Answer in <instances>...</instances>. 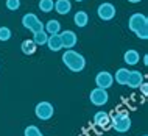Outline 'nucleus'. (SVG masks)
<instances>
[{"instance_id":"nucleus-1","label":"nucleus","mask_w":148,"mask_h":136,"mask_svg":"<svg viewBox=\"0 0 148 136\" xmlns=\"http://www.w3.org/2000/svg\"><path fill=\"white\" fill-rule=\"evenodd\" d=\"M128 28L136 33L139 39H148V17L142 13H134L128 21Z\"/></svg>"},{"instance_id":"nucleus-2","label":"nucleus","mask_w":148,"mask_h":136,"mask_svg":"<svg viewBox=\"0 0 148 136\" xmlns=\"http://www.w3.org/2000/svg\"><path fill=\"white\" fill-rule=\"evenodd\" d=\"M62 63L66 64V67L72 72H81L86 67V59L81 53L75 52L73 49L66 50L62 55Z\"/></svg>"},{"instance_id":"nucleus-3","label":"nucleus","mask_w":148,"mask_h":136,"mask_svg":"<svg viewBox=\"0 0 148 136\" xmlns=\"http://www.w3.org/2000/svg\"><path fill=\"white\" fill-rule=\"evenodd\" d=\"M34 114H36V117L41 119V121H49V119L53 117L55 108L50 102H39L34 108Z\"/></svg>"},{"instance_id":"nucleus-4","label":"nucleus","mask_w":148,"mask_h":136,"mask_svg":"<svg viewBox=\"0 0 148 136\" xmlns=\"http://www.w3.org/2000/svg\"><path fill=\"white\" fill-rule=\"evenodd\" d=\"M22 25L25 27L27 30L33 31V33L44 30V23L39 21L38 16L33 14V13H27L25 16H23V17H22Z\"/></svg>"},{"instance_id":"nucleus-5","label":"nucleus","mask_w":148,"mask_h":136,"mask_svg":"<svg viewBox=\"0 0 148 136\" xmlns=\"http://www.w3.org/2000/svg\"><path fill=\"white\" fill-rule=\"evenodd\" d=\"M89 99H90V103H92V105H95V106H103V105H106V103H108V100H109V95H108L106 89L95 88V89L90 91Z\"/></svg>"},{"instance_id":"nucleus-6","label":"nucleus","mask_w":148,"mask_h":136,"mask_svg":"<svg viewBox=\"0 0 148 136\" xmlns=\"http://www.w3.org/2000/svg\"><path fill=\"white\" fill-rule=\"evenodd\" d=\"M97 14L101 21H112L115 17V6L109 2H105L97 8Z\"/></svg>"},{"instance_id":"nucleus-7","label":"nucleus","mask_w":148,"mask_h":136,"mask_svg":"<svg viewBox=\"0 0 148 136\" xmlns=\"http://www.w3.org/2000/svg\"><path fill=\"white\" fill-rule=\"evenodd\" d=\"M59 38H61V44H62V49H73L78 42V38H77V33L72 30H64L59 33Z\"/></svg>"},{"instance_id":"nucleus-8","label":"nucleus","mask_w":148,"mask_h":136,"mask_svg":"<svg viewBox=\"0 0 148 136\" xmlns=\"http://www.w3.org/2000/svg\"><path fill=\"white\" fill-rule=\"evenodd\" d=\"M114 83V78H112V74H109V72L106 70H101L97 74V77H95V85L97 88L100 89H108V88H111Z\"/></svg>"},{"instance_id":"nucleus-9","label":"nucleus","mask_w":148,"mask_h":136,"mask_svg":"<svg viewBox=\"0 0 148 136\" xmlns=\"http://www.w3.org/2000/svg\"><path fill=\"white\" fill-rule=\"evenodd\" d=\"M142 83H143V74H142V72H139V70H130V77H128L126 86L136 89V88H139Z\"/></svg>"},{"instance_id":"nucleus-10","label":"nucleus","mask_w":148,"mask_h":136,"mask_svg":"<svg viewBox=\"0 0 148 136\" xmlns=\"http://www.w3.org/2000/svg\"><path fill=\"white\" fill-rule=\"evenodd\" d=\"M111 125H112V128L115 131H119V133H125V131H128L131 128V119H130V116H126V117L120 119V121H117V122H112Z\"/></svg>"},{"instance_id":"nucleus-11","label":"nucleus","mask_w":148,"mask_h":136,"mask_svg":"<svg viewBox=\"0 0 148 136\" xmlns=\"http://www.w3.org/2000/svg\"><path fill=\"white\" fill-rule=\"evenodd\" d=\"M44 31L47 35H59L61 33V23H59L56 19H50L47 23H44Z\"/></svg>"},{"instance_id":"nucleus-12","label":"nucleus","mask_w":148,"mask_h":136,"mask_svg":"<svg viewBox=\"0 0 148 136\" xmlns=\"http://www.w3.org/2000/svg\"><path fill=\"white\" fill-rule=\"evenodd\" d=\"M53 10L56 11L58 14L66 16V14L70 13L72 3H70V0H56V2H55V8H53Z\"/></svg>"},{"instance_id":"nucleus-13","label":"nucleus","mask_w":148,"mask_h":136,"mask_svg":"<svg viewBox=\"0 0 148 136\" xmlns=\"http://www.w3.org/2000/svg\"><path fill=\"white\" fill-rule=\"evenodd\" d=\"M139 59H140V57H139V52L134 50V49L126 50L125 55H123V61H125L128 66H136L139 63Z\"/></svg>"},{"instance_id":"nucleus-14","label":"nucleus","mask_w":148,"mask_h":136,"mask_svg":"<svg viewBox=\"0 0 148 136\" xmlns=\"http://www.w3.org/2000/svg\"><path fill=\"white\" fill-rule=\"evenodd\" d=\"M128 77H130V70L126 69V67H120V69H117V72H115V77H112L115 80V83L120 86H125L128 83Z\"/></svg>"},{"instance_id":"nucleus-15","label":"nucleus","mask_w":148,"mask_h":136,"mask_svg":"<svg viewBox=\"0 0 148 136\" xmlns=\"http://www.w3.org/2000/svg\"><path fill=\"white\" fill-rule=\"evenodd\" d=\"M47 47L51 50V52H59L62 49V44H61V38L59 35H50L49 39H47Z\"/></svg>"},{"instance_id":"nucleus-16","label":"nucleus","mask_w":148,"mask_h":136,"mask_svg":"<svg viewBox=\"0 0 148 136\" xmlns=\"http://www.w3.org/2000/svg\"><path fill=\"white\" fill-rule=\"evenodd\" d=\"M94 124H95V125H98V127H106L108 124H111L109 114L105 113V111H98V113H95Z\"/></svg>"},{"instance_id":"nucleus-17","label":"nucleus","mask_w":148,"mask_h":136,"mask_svg":"<svg viewBox=\"0 0 148 136\" xmlns=\"http://www.w3.org/2000/svg\"><path fill=\"white\" fill-rule=\"evenodd\" d=\"M73 22H75L77 27L83 28V27H86L87 22H89V16H87L86 11H77L75 16H73Z\"/></svg>"},{"instance_id":"nucleus-18","label":"nucleus","mask_w":148,"mask_h":136,"mask_svg":"<svg viewBox=\"0 0 148 136\" xmlns=\"http://www.w3.org/2000/svg\"><path fill=\"white\" fill-rule=\"evenodd\" d=\"M36 44L31 41V39H25V41L22 42V46H21V49H22V53L23 55H33L34 52H36Z\"/></svg>"},{"instance_id":"nucleus-19","label":"nucleus","mask_w":148,"mask_h":136,"mask_svg":"<svg viewBox=\"0 0 148 136\" xmlns=\"http://www.w3.org/2000/svg\"><path fill=\"white\" fill-rule=\"evenodd\" d=\"M47 39H49V35L45 33V31H36V33H33V41L36 46H45L47 44Z\"/></svg>"},{"instance_id":"nucleus-20","label":"nucleus","mask_w":148,"mask_h":136,"mask_svg":"<svg viewBox=\"0 0 148 136\" xmlns=\"http://www.w3.org/2000/svg\"><path fill=\"white\" fill-rule=\"evenodd\" d=\"M55 8V2L53 0H39V10L42 13H51Z\"/></svg>"},{"instance_id":"nucleus-21","label":"nucleus","mask_w":148,"mask_h":136,"mask_svg":"<svg viewBox=\"0 0 148 136\" xmlns=\"http://www.w3.org/2000/svg\"><path fill=\"white\" fill-rule=\"evenodd\" d=\"M11 36H13V33H11V30L8 27H0V41L6 42L11 39Z\"/></svg>"},{"instance_id":"nucleus-22","label":"nucleus","mask_w":148,"mask_h":136,"mask_svg":"<svg viewBox=\"0 0 148 136\" xmlns=\"http://www.w3.org/2000/svg\"><path fill=\"white\" fill-rule=\"evenodd\" d=\"M23 135L25 136H42V133L39 131L38 127H34V125H28L25 128V131H23Z\"/></svg>"},{"instance_id":"nucleus-23","label":"nucleus","mask_w":148,"mask_h":136,"mask_svg":"<svg viewBox=\"0 0 148 136\" xmlns=\"http://www.w3.org/2000/svg\"><path fill=\"white\" fill-rule=\"evenodd\" d=\"M126 116H128V113H126V111H114V113H112V116H109V119H111V124H112V122H117V121H120V119L126 117Z\"/></svg>"},{"instance_id":"nucleus-24","label":"nucleus","mask_w":148,"mask_h":136,"mask_svg":"<svg viewBox=\"0 0 148 136\" xmlns=\"http://www.w3.org/2000/svg\"><path fill=\"white\" fill-rule=\"evenodd\" d=\"M6 8L10 11H17L21 8V0H6Z\"/></svg>"},{"instance_id":"nucleus-25","label":"nucleus","mask_w":148,"mask_h":136,"mask_svg":"<svg viewBox=\"0 0 148 136\" xmlns=\"http://www.w3.org/2000/svg\"><path fill=\"white\" fill-rule=\"evenodd\" d=\"M147 86H148V85H147L145 81H143L142 85L139 86V88H140V89H142V94H143V95H147V93H148V88H147Z\"/></svg>"},{"instance_id":"nucleus-26","label":"nucleus","mask_w":148,"mask_h":136,"mask_svg":"<svg viewBox=\"0 0 148 136\" xmlns=\"http://www.w3.org/2000/svg\"><path fill=\"white\" fill-rule=\"evenodd\" d=\"M143 64H148V55H145V57H143Z\"/></svg>"},{"instance_id":"nucleus-27","label":"nucleus","mask_w":148,"mask_h":136,"mask_svg":"<svg viewBox=\"0 0 148 136\" xmlns=\"http://www.w3.org/2000/svg\"><path fill=\"white\" fill-rule=\"evenodd\" d=\"M128 2H130V3H140L142 0H128Z\"/></svg>"},{"instance_id":"nucleus-28","label":"nucleus","mask_w":148,"mask_h":136,"mask_svg":"<svg viewBox=\"0 0 148 136\" xmlns=\"http://www.w3.org/2000/svg\"><path fill=\"white\" fill-rule=\"evenodd\" d=\"M75 2H78V3H79V2H84V0H75Z\"/></svg>"},{"instance_id":"nucleus-29","label":"nucleus","mask_w":148,"mask_h":136,"mask_svg":"<svg viewBox=\"0 0 148 136\" xmlns=\"http://www.w3.org/2000/svg\"><path fill=\"white\" fill-rule=\"evenodd\" d=\"M143 136H147V135H143Z\"/></svg>"}]
</instances>
